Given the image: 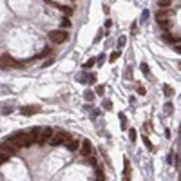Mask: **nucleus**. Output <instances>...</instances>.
<instances>
[{
    "label": "nucleus",
    "mask_w": 181,
    "mask_h": 181,
    "mask_svg": "<svg viewBox=\"0 0 181 181\" xmlns=\"http://www.w3.org/2000/svg\"><path fill=\"white\" fill-rule=\"evenodd\" d=\"M170 4H172V0H160V6H161V7H168Z\"/></svg>",
    "instance_id": "22"
},
{
    "label": "nucleus",
    "mask_w": 181,
    "mask_h": 181,
    "mask_svg": "<svg viewBox=\"0 0 181 181\" xmlns=\"http://www.w3.org/2000/svg\"><path fill=\"white\" fill-rule=\"evenodd\" d=\"M47 4H49V6H53V7H56V9H60V11H63L65 15H71V13H73V9H71V7H67V6H62V4L51 2V0H47Z\"/></svg>",
    "instance_id": "10"
},
{
    "label": "nucleus",
    "mask_w": 181,
    "mask_h": 181,
    "mask_svg": "<svg viewBox=\"0 0 181 181\" xmlns=\"http://www.w3.org/2000/svg\"><path fill=\"white\" fill-rule=\"evenodd\" d=\"M69 140V134H65V132H58V134H53L49 141H51V145L53 147H58V145H63L65 141Z\"/></svg>",
    "instance_id": "4"
},
{
    "label": "nucleus",
    "mask_w": 181,
    "mask_h": 181,
    "mask_svg": "<svg viewBox=\"0 0 181 181\" xmlns=\"http://www.w3.org/2000/svg\"><path fill=\"white\" fill-rule=\"evenodd\" d=\"M94 63H96V58H91V60L87 62V63H85V65H83V67H85V69H89V67H92V65H94Z\"/></svg>",
    "instance_id": "23"
},
{
    "label": "nucleus",
    "mask_w": 181,
    "mask_h": 181,
    "mask_svg": "<svg viewBox=\"0 0 181 181\" xmlns=\"http://www.w3.org/2000/svg\"><path fill=\"white\" fill-rule=\"evenodd\" d=\"M80 152H81V156H91V152H92V145H91V141L89 140L80 141Z\"/></svg>",
    "instance_id": "5"
},
{
    "label": "nucleus",
    "mask_w": 181,
    "mask_h": 181,
    "mask_svg": "<svg viewBox=\"0 0 181 181\" xmlns=\"http://www.w3.org/2000/svg\"><path fill=\"white\" fill-rule=\"evenodd\" d=\"M118 58H120V51H114V53H112V55H111V56H109V60H111V62L118 60Z\"/></svg>",
    "instance_id": "18"
},
{
    "label": "nucleus",
    "mask_w": 181,
    "mask_h": 181,
    "mask_svg": "<svg viewBox=\"0 0 181 181\" xmlns=\"http://www.w3.org/2000/svg\"><path fill=\"white\" fill-rule=\"evenodd\" d=\"M67 36H69V33H65V31H51L49 33V40L55 43H63L67 40Z\"/></svg>",
    "instance_id": "3"
},
{
    "label": "nucleus",
    "mask_w": 181,
    "mask_h": 181,
    "mask_svg": "<svg viewBox=\"0 0 181 181\" xmlns=\"http://www.w3.org/2000/svg\"><path fill=\"white\" fill-rule=\"evenodd\" d=\"M161 18H168V11H167V7H163L161 11L156 13V20H161Z\"/></svg>",
    "instance_id": "12"
},
{
    "label": "nucleus",
    "mask_w": 181,
    "mask_h": 181,
    "mask_svg": "<svg viewBox=\"0 0 181 181\" xmlns=\"http://www.w3.org/2000/svg\"><path fill=\"white\" fill-rule=\"evenodd\" d=\"M178 51H179V53H181V47H178Z\"/></svg>",
    "instance_id": "31"
},
{
    "label": "nucleus",
    "mask_w": 181,
    "mask_h": 181,
    "mask_svg": "<svg viewBox=\"0 0 181 181\" xmlns=\"http://www.w3.org/2000/svg\"><path fill=\"white\" fill-rule=\"evenodd\" d=\"M141 69H143L145 74H149V65H147V63H141Z\"/></svg>",
    "instance_id": "28"
},
{
    "label": "nucleus",
    "mask_w": 181,
    "mask_h": 181,
    "mask_svg": "<svg viewBox=\"0 0 181 181\" xmlns=\"http://www.w3.org/2000/svg\"><path fill=\"white\" fill-rule=\"evenodd\" d=\"M7 160H9L7 156H4V154H0V165H4V163H6Z\"/></svg>",
    "instance_id": "26"
},
{
    "label": "nucleus",
    "mask_w": 181,
    "mask_h": 181,
    "mask_svg": "<svg viewBox=\"0 0 181 181\" xmlns=\"http://www.w3.org/2000/svg\"><path fill=\"white\" fill-rule=\"evenodd\" d=\"M40 134H42V136L38 138V143L42 145V143H45V141H47L49 138H51V136H53V129H51V127H45V129L42 130Z\"/></svg>",
    "instance_id": "8"
},
{
    "label": "nucleus",
    "mask_w": 181,
    "mask_h": 181,
    "mask_svg": "<svg viewBox=\"0 0 181 181\" xmlns=\"http://www.w3.org/2000/svg\"><path fill=\"white\" fill-rule=\"evenodd\" d=\"M120 123H121V129L125 130V125H127V118H125V114H123V112L120 114Z\"/></svg>",
    "instance_id": "17"
},
{
    "label": "nucleus",
    "mask_w": 181,
    "mask_h": 181,
    "mask_svg": "<svg viewBox=\"0 0 181 181\" xmlns=\"http://www.w3.org/2000/svg\"><path fill=\"white\" fill-rule=\"evenodd\" d=\"M158 24H160V27L163 31H168V27H170V20L168 18H161V20H158Z\"/></svg>",
    "instance_id": "11"
},
{
    "label": "nucleus",
    "mask_w": 181,
    "mask_h": 181,
    "mask_svg": "<svg viewBox=\"0 0 181 181\" xmlns=\"http://www.w3.org/2000/svg\"><path fill=\"white\" fill-rule=\"evenodd\" d=\"M179 69H181V62H179Z\"/></svg>",
    "instance_id": "32"
},
{
    "label": "nucleus",
    "mask_w": 181,
    "mask_h": 181,
    "mask_svg": "<svg viewBox=\"0 0 181 181\" xmlns=\"http://www.w3.org/2000/svg\"><path fill=\"white\" fill-rule=\"evenodd\" d=\"M7 140L13 141L18 149H22V147H29V145H33V143H35L33 136H31V134H27V132H17V134L9 136Z\"/></svg>",
    "instance_id": "1"
},
{
    "label": "nucleus",
    "mask_w": 181,
    "mask_h": 181,
    "mask_svg": "<svg viewBox=\"0 0 181 181\" xmlns=\"http://www.w3.org/2000/svg\"><path fill=\"white\" fill-rule=\"evenodd\" d=\"M163 91H165V96H172V94H174V89H172L170 85H165Z\"/></svg>",
    "instance_id": "15"
},
{
    "label": "nucleus",
    "mask_w": 181,
    "mask_h": 181,
    "mask_svg": "<svg viewBox=\"0 0 181 181\" xmlns=\"http://www.w3.org/2000/svg\"><path fill=\"white\" fill-rule=\"evenodd\" d=\"M141 140H143V143H145V145H147V147H149L150 150H156V149H154V145H152V143L149 141V138H147V136H141Z\"/></svg>",
    "instance_id": "16"
},
{
    "label": "nucleus",
    "mask_w": 181,
    "mask_h": 181,
    "mask_svg": "<svg viewBox=\"0 0 181 181\" xmlns=\"http://www.w3.org/2000/svg\"><path fill=\"white\" fill-rule=\"evenodd\" d=\"M17 150H18V147H17L13 141L7 140V141H4V143H0V154H4V156H7V158L15 156Z\"/></svg>",
    "instance_id": "2"
},
{
    "label": "nucleus",
    "mask_w": 181,
    "mask_h": 181,
    "mask_svg": "<svg viewBox=\"0 0 181 181\" xmlns=\"http://www.w3.org/2000/svg\"><path fill=\"white\" fill-rule=\"evenodd\" d=\"M62 27H71V20L63 18V20H62Z\"/></svg>",
    "instance_id": "24"
},
{
    "label": "nucleus",
    "mask_w": 181,
    "mask_h": 181,
    "mask_svg": "<svg viewBox=\"0 0 181 181\" xmlns=\"http://www.w3.org/2000/svg\"><path fill=\"white\" fill-rule=\"evenodd\" d=\"M85 100H87V101H92V100H94V92L87 91V92H85Z\"/></svg>",
    "instance_id": "19"
},
{
    "label": "nucleus",
    "mask_w": 181,
    "mask_h": 181,
    "mask_svg": "<svg viewBox=\"0 0 181 181\" xmlns=\"http://www.w3.org/2000/svg\"><path fill=\"white\" fill-rule=\"evenodd\" d=\"M179 179H181V178H179Z\"/></svg>",
    "instance_id": "33"
},
{
    "label": "nucleus",
    "mask_w": 181,
    "mask_h": 181,
    "mask_svg": "<svg viewBox=\"0 0 181 181\" xmlns=\"http://www.w3.org/2000/svg\"><path fill=\"white\" fill-rule=\"evenodd\" d=\"M11 65H17V67H20L22 63H17V62L13 60L9 55H4V56L0 58V67H4V69H6V67H11Z\"/></svg>",
    "instance_id": "6"
},
{
    "label": "nucleus",
    "mask_w": 181,
    "mask_h": 181,
    "mask_svg": "<svg viewBox=\"0 0 181 181\" xmlns=\"http://www.w3.org/2000/svg\"><path fill=\"white\" fill-rule=\"evenodd\" d=\"M129 138H130V141H136V130H134V129L129 130Z\"/></svg>",
    "instance_id": "21"
},
{
    "label": "nucleus",
    "mask_w": 181,
    "mask_h": 181,
    "mask_svg": "<svg viewBox=\"0 0 181 181\" xmlns=\"http://www.w3.org/2000/svg\"><path fill=\"white\" fill-rule=\"evenodd\" d=\"M103 89H105L103 85H98V87H96V94H103Z\"/></svg>",
    "instance_id": "27"
},
{
    "label": "nucleus",
    "mask_w": 181,
    "mask_h": 181,
    "mask_svg": "<svg viewBox=\"0 0 181 181\" xmlns=\"http://www.w3.org/2000/svg\"><path fill=\"white\" fill-rule=\"evenodd\" d=\"M125 40H127L125 36H120V40H118V45H120V47H123V45H125Z\"/></svg>",
    "instance_id": "25"
},
{
    "label": "nucleus",
    "mask_w": 181,
    "mask_h": 181,
    "mask_svg": "<svg viewBox=\"0 0 181 181\" xmlns=\"http://www.w3.org/2000/svg\"><path fill=\"white\" fill-rule=\"evenodd\" d=\"M103 109H105V111H111V109H112V103H111L109 100H105L103 101Z\"/></svg>",
    "instance_id": "20"
},
{
    "label": "nucleus",
    "mask_w": 181,
    "mask_h": 181,
    "mask_svg": "<svg viewBox=\"0 0 181 181\" xmlns=\"http://www.w3.org/2000/svg\"><path fill=\"white\" fill-rule=\"evenodd\" d=\"M20 112L24 114V116H31V114L40 112V107H38V105H27V107H22Z\"/></svg>",
    "instance_id": "7"
},
{
    "label": "nucleus",
    "mask_w": 181,
    "mask_h": 181,
    "mask_svg": "<svg viewBox=\"0 0 181 181\" xmlns=\"http://www.w3.org/2000/svg\"><path fill=\"white\" fill-rule=\"evenodd\" d=\"M63 145H65L71 152H74V150H78V149H80V141H78V140H73V138H69V140L65 141Z\"/></svg>",
    "instance_id": "9"
},
{
    "label": "nucleus",
    "mask_w": 181,
    "mask_h": 181,
    "mask_svg": "<svg viewBox=\"0 0 181 181\" xmlns=\"http://www.w3.org/2000/svg\"><path fill=\"white\" fill-rule=\"evenodd\" d=\"M136 91H138V94H141V96H143V94H145V92H147V91H145V87H138V89H136Z\"/></svg>",
    "instance_id": "29"
},
{
    "label": "nucleus",
    "mask_w": 181,
    "mask_h": 181,
    "mask_svg": "<svg viewBox=\"0 0 181 181\" xmlns=\"http://www.w3.org/2000/svg\"><path fill=\"white\" fill-rule=\"evenodd\" d=\"M96 179L103 181V179H105V178H103V174H101V172H96Z\"/></svg>",
    "instance_id": "30"
},
{
    "label": "nucleus",
    "mask_w": 181,
    "mask_h": 181,
    "mask_svg": "<svg viewBox=\"0 0 181 181\" xmlns=\"http://www.w3.org/2000/svg\"><path fill=\"white\" fill-rule=\"evenodd\" d=\"M165 40L170 42V43H178V42H181V36H174V35H165Z\"/></svg>",
    "instance_id": "13"
},
{
    "label": "nucleus",
    "mask_w": 181,
    "mask_h": 181,
    "mask_svg": "<svg viewBox=\"0 0 181 181\" xmlns=\"http://www.w3.org/2000/svg\"><path fill=\"white\" fill-rule=\"evenodd\" d=\"M123 174H125V179H130V163H129V160H125V170H123Z\"/></svg>",
    "instance_id": "14"
}]
</instances>
